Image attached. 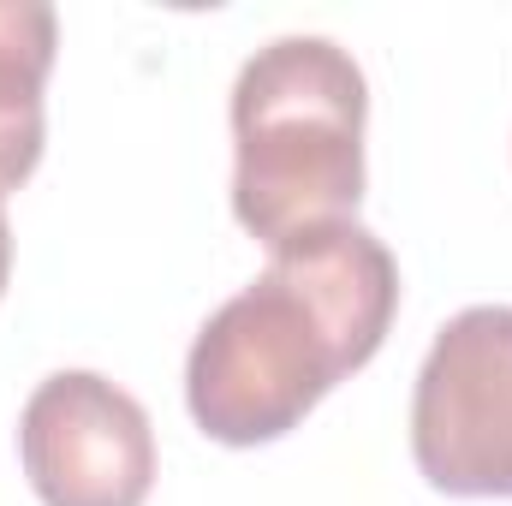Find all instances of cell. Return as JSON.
Listing matches in <instances>:
<instances>
[{
    "mask_svg": "<svg viewBox=\"0 0 512 506\" xmlns=\"http://www.w3.org/2000/svg\"><path fill=\"white\" fill-rule=\"evenodd\" d=\"M399 310V262L387 245L334 221L268 251V268L227 298L191 340L185 405L221 447L292 435L352 370L382 352Z\"/></svg>",
    "mask_w": 512,
    "mask_h": 506,
    "instance_id": "obj_1",
    "label": "cell"
},
{
    "mask_svg": "<svg viewBox=\"0 0 512 506\" xmlns=\"http://www.w3.org/2000/svg\"><path fill=\"white\" fill-rule=\"evenodd\" d=\"M370 84L328 36L256 48L233 84V215L268 251L352 221L364 197Z\"/></svg>",
    "mask_w": 512,
    "mask_h": 506,
    "instance_id": "obj_2",
    "label": "cell"
},
{
    "mask_svg": "<svg viewBox=\"0 0 512 506\" xmlns=\"http://www.w3.org/2000/svg\"><path fill=\"white\" fill-rule=\"evenodd\" d=\"M411 459L429 489L512 501V304L459 310L411 387Z\"/></svg>",
    "mask_w": 512,
    "mask_h": 506,
    "instance_id": "obj_3",
    "label": "cell"
},
{
    "mask_svg": "<svg viewBox=\"0 0 512 506\" xmlns=\"http://www.w3.org/2000/svg\"><path fill=\"white\" fill-rule=\"evenodd\" d=\"M24 477L42 506H143L155 489L149 411L96 370H54L18 417Z\"/></svg>",
    "mask_w": 512,
    "mask_h": 506,
    "instance_id": "obj_4",
    "label": "cell"
},
{
    "mask_svg": "<svg viewBox=\"0 0 512 506\" xmlns=\"http://www.w3.org/2000/svg\"><path fill=\"white\" fill-rule=\"evenodd\" d=\"M60 24L42 0H0V197L18 191L42 161V90L54 72Z\"/></svg>",
    "mask_w": 512,
    "mask_h": 506,
    "instance_id": "obj_5",
    "label": "cell"
},
{
    "mask_svg": "<svg viewBox=\"0 0 512 506\" xmlns=\"http://www.w3.org/2000/svg\"><path fill=\"white\" fill-rule=\"evenodd\" d=\"M6 280H12V227H6V203H0V298H6Z\"/></svg>",
    "mask_w": 512,
    "mask_h": 506,
    "instance_id": "obj_6",
    "label": "cell"
}]
</instances>
